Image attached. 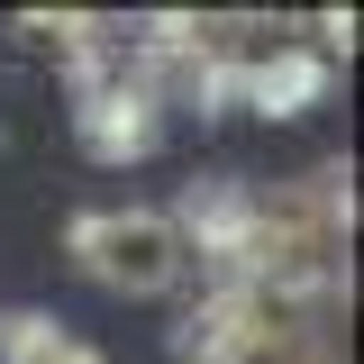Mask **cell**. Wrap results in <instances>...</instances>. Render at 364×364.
<instances>
[{
  "label": "cell",
  "instance_id": "6da1fadb",
  "mask_svg": "<svg viewBox=\"0 0 364 364\" xmlns=\"http://www.w3.org/2000/svg\"><path fill=\"white\" fill-rule=\"evenodd\" d=\"M346 246H355V173L328 164V173L282 182V191H255L237 282H255L273 301H301V310H328L337 282H346Z\"/></svg>",
  "mask_w": 364,
  "mask_h": 364
},
{
  "label": "cell",
  "instance_id": "7a4b0ae2",
  "mask_svg": "<svg viewBox=\"0 0 364 364\" xmlns=\"http://www.w3.org/2000/svg\"><path fill=\"white\" fill-rule=\"evenodd\" d=\"M64 246L100 291H128V301H164L191 282V255H182L164 210H82L64 228Z\"/></svg>",
  "mask_w": 364,
  "mask_h": 364
},
{
  "label": "cell",
  "instance_id": "3957f363",
  "mask_svg": "<svg viewBox=\"0 0 364 364\" xmlns=\"http://www.w3.org/2000/svg\"><path fill=\"white\" fill-rule=\"evenodd\" d=\"M328 73H337V55H318L310 37H291L282 55H273V64H255L246 82L228 91V100H246L255 119H301V109H310L318 91H328Z\"/></svg>",
  "mask_w": 364,
  "mask_h": 364
},
{
  "label": "cell",
  "instance_id": "277c9868",
  "mask_svg": "<svg viewBox=\"0 0 364 364\" xmlns=\"http://www.w3.org/2000/svg\"><path fill=\"white\" fill-rule=\"evenodd\" d=\"M0 364H100V346L46 310H18V318H0Z\"/></svg>",
  "mask_w": 364,
  "mask_h": 364
}]
</instances>
